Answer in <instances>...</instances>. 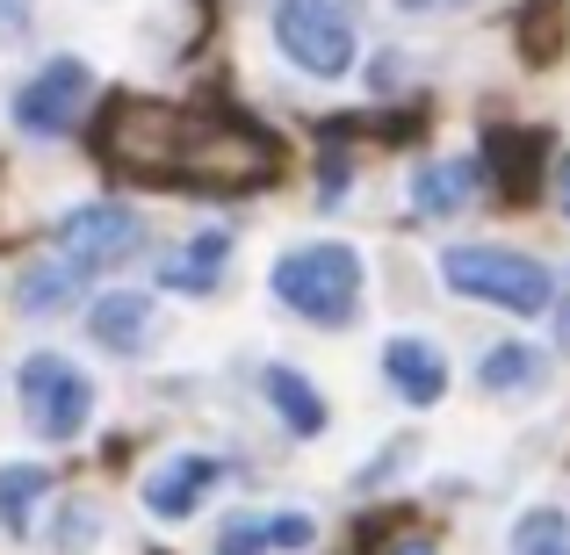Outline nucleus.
<instances>
[{
    "label": "nucleus",
    "instance_id": "a211bd4d",
    "mask_svg": "<svg viewBox=\"0 0 570 555\" xmlns=\"http://www.w3.org/2000/svg\"><path fill=\"white\" fill-rule=\"evenodd\" d=\"M484 389H542V354L534 347H491L484 368H476Z\"/></svg>",
    "mask_w": 570,
    "mask_h": 555
},
{
    "label": "nucleus",
    "instance_id": "dca6fc26",
    "mask_svg": "<svg viewBox=\"0 0 570 555\" xmlns=\"http://www.w3.org/2000/svg\"><path fill=\"white\" fill-rule=\"evenodd\" d=\"M261 389H267V404L289 418V433H304V440H318V433H325V397H318V389H311L296 368H267Z\"/></svg>",
    "mask_w": 570,
    "mask_h": 555
},
{
    "label": "nucleus",
    "instance_id": "2eb2a0df",
    "mask_svg": "<svg viewBox=\"0 0 570 555\" xmlns=\"http://www.w3.org/2000/svg\"><path fill=\"white\" fill-rule=\"evenodd\" d=\"M72 296H80V267H72V260H37L22 281H14V304H22V318H58Z\"/></svg>",
    "mask_w": 570,
    "mask_h": 555
},
{
    "label": "nucleus",
    "instance_id": "0eeeda50",
    "mask_svg": "<svg viewBox=\"0 0 570 555\" xmlns=\"http://www.w3.org/2000/svg\"><path fill=\"white\" fill-rule=\"evenodd\" d=\"M87 95H95V72H87L80 58H51L37 80H22V95H14V123H22L29 138H58V130L80 123Z\"/></svg>",
    "mask_w": 570,
    "mask_h": 555
},
{
    "label": "nucleus",
    "instance_id": "b1692460",
    "mask_svg": "<svg viewBox=\"0 0 570 555\" xmlns=\"http://www.w3.org/2000/svg\"><path fill=\"white\" fill-rule=\"evenodd\" d=\"M404 8H426V0H404Z\"/></svg>",
    "mask_w": 570,
    "mask_h": 555
},
{
    "label": "nucleus",
    "instance_id": "1a4fd4ad",
    "mask_svg": "<svg viewBox=\"0 0 570 555\" xmlns=\"http://www.w3.org/2000/svg\"><path fill=\"white\" fill-rule=\"evenodd\" d=\"M542 159H549L542 130H491L484 138V174L499 181L505 202H534L542 195Z\"/></svg>",
    "mask_w": 570,
    "mask_h": 555
},
{
    "label": "nucleus",
    "instance_id": "20e7f679",
    "mask_svg": "<svg viewBox=\"0 0 570 555\" xmlns=\"http://www.w3.org/2000/svg\"><path fill=\"white\" fill-rule=\"evenodd\" d=\"M275 43L311 80H347L362 58V0H275Z\"/></svg>",
    "mask_w": 570,
    "mask_h": 555
},
{
    "label": "nucleus",
    "instance_id": "f257e3e1",
    "mask_svg": "<svg viewBox=\"0 0 570 555\" xmlns=\"http://www.w3.org/2000/svg\"><path fill=\"white\" fill-rule=\"evenodd\" d=\"M101 167L138 188H188V195H253L282 174V145L261 123L224 109H174V101H116L95 138Z\"/></svg>",
    "mask_w": 570,
    "mask_h": 555
},
{
    "label": "nucleus",
    "instance_id": "6e6552de",
    "mask_svg": "<svg viewBox=\"0 0 570 555\" xmlns=\"http://www.w3.org/2000/svg\"><path fill=\"white\" fill-rule=\"evenodd\" d=\"M217 484H224L217 455H167L153 476H145V513H153V519H188Z\"/></svg>",
    "mask_w": 570,
    "mask_h": 555
},
{
    "label": "nucleus",
    "instance_id": "f8f14e48",
    "mask_svg": "<svg viewBox=\"0 0 570 555\" xmlns=\"http://www.w3.org/2000/svg\"><path fill=\"white\" fill-rule=\"evenodd\" d=\"M224 260H232V238L224 231H195L174 260H159V281H167L174 296H203V289H217Z\"/></svg>",
    "mask_w": 570,
    "mask_h": 555
},
{
    "label": "nucleus",
    "instance_id": "6ab92c4d",
    "mask_svg": "<svg viewBox=\"0 0 570 555\" xmlns=\"http://www.w3.org/2000/svg\"><path fill=\"white\" fill-rule=\"evenodd\" d=\"M513 542H520V555H570V519L557 505H534V513H520Z\"/></svg>",
    "mask_w": 570,
    "mask_h": 555
},
{
    "label": "nucleus",
    "instance_id": "5701e85b",
    "mask_svg": "<svg viewBox=\"0 0 570 555\" xmlns=\"http://www.w3.org/2000/svg\"><path fill=\"white\" fill-rule=\"evenodd\" d=\"M397 555H433V548H426V542H404V548H397Z\"/></svg>",
    "mask_w": 570,
    "mask_h": 555
},
{
    "label": "nucleus",
    "instance_id": "f03ea898",
    "mask_svg": "<svg viewBox=\"0 0 570 555\" xmlns=\"http://www.w3.org/2000/svg\"><path fill=\"white\" fill-rule=\"evenodd\" d=\"M441 281L455 296H476V304L520 310V318H542L549 296H557V275H549L534 252H513V246H448Z\"/></svg>",
    "mask_w": 570,
    "mask_h": 555
},
{
    "label": "nucleus",
    "instance_id": "4be33fe9",
    "mask_svg": "<svg viewBox=\"0 0 570 555\" xmlns=\"http://www.w3.org/2000/svg\"><path fill=\"white\" fill-rule=\"evenodd\" d=\"M557 188H563V217H570V159H563V174H557Z\"/></svg>",
    "mask_w": 570,
    "mask_h": 555
},
{
    "label": "nucleus",
    "instance_id": "9d476101",
    "mask_svg": "<svg viewBox=\"0 0 570 555\" xmlns=\"http://www.w3.org/2000/svg\"><path fill=\"white\" fill-rule=\"evenodd\" d=\"M476 188H484V167H476V159H433L412 181V209L419 217H455V209L476 202Z\"/></svg>",
    "mask_w": 570,
    "mask_h": 555
},
{
    "label": "nucleus",
    "instance_id": "9b49d317",
    "mask_svg": "<svg viewBox=\"0 0 570 555\" xmlns=\"http://www.w3.org/2000/svg\"><path fill=\"white\" fill-rule=\"evenodd\" d=\"M383 368H390V389H397L404 404H441L448 397L441 347H426V339H390V347H383Z\"/></svg>",
    "mask_w": 570,
    "mask_h": 555
},
{
    "label": "nucleus",
    "instance_id": "39448f33",
    "mask_svg": "<svg viewBox=\"0 0 570 555\" xmlns=\"http://www.w3.org/2000/svg\"><path fill=\"white\" fill-rule=\"evenodd\" d=\"M22 412L43 440H80L95 418V383L66 354H29L22 361Z\"/></svg>",
    "mask_w": 570,
    "mask_h": 555
},
{
    "label": "nucleus",
    "instance_id": "aec40b11",
    "mask_svg": "<svg viewBox=\"0 0 570 555\" xmlns=\"http://www.w3.org/2000/svg\"><path fill=\"white\" fill-rule=\"evenodd\" d=\"M275 548V513L267 519H232V527L217 534V555H267Z\"/></svg>",
    "mask_w": 570,
    "mask_h": 555
},
{
    "label": "nucleus",
    "instance_id": "f3484780",
    "mask_svg": "<svg viewBox=\"0 0 570 555\" xmlns=\"http://www.w3.org/2000/svg\"><path fill=\"white\" fill-rule=\"evenodd\" d=\"M51 498V469H37V462H8L0 469V527L8 534H29V513Z\"/></svg>",
    "mask_w": 570,
    "mask_h": 555
},
{
    "label": "nucleus",
    "instance_id": "412c9836",
    "mask_svg": "<svg viewBox=\"0 0 570 555\" xmlns=\"http://www.w3.org/2000/svg\"><path fill=\"white\" fill-rule=\"evenodd\" d=\"M29 37V0H0V43H22Z\"/></svg>",
    "mask_w": 570,
    "mask_h": 555
},
{
    "label": "nucleus",
    "instance_id": "423d86ee",
    "mask_svg": "<svg viewBox=\"0 0 570 555\" xmlns=\"http://www.w3.org/2000/svg\"><path fill=\"white\" fill-rule=\"evenodd\" d=\"M145 246V217L124 202H80L58 217V252H66L80 275H101V267H124L130 252Z\"/></svg>",
    "mask_w": 570,
    "mask_h": 555
},
{
    "label": "nucleus",
    "instance_id": "ddd939ff",
    "mask_svg": "<svg viewBox=\"0 0 570 555\" xmlns=\"http://www.w3.org/2000/svg\"><path fill=\"white\" fill-rule=\"evenodd\" d=\"M87 333L109 354H138L145 333H153V304H145V296H101V304L87 310Z\"/></svg>",
    "mask_w": 570,
    "mask_h": 555
},
{
    "label": "nucleus",
    "instance_id": "4468645a",
    "mask_svg": "<svg viewBox=\"0 0 570 555\" xmlns=\"http://www.w3.org/2000/svg\"><path fill=\"white\" fill-rule=\"evenodd\" d=\"M570 43V0H520V58L557 66Z\"/></svg>",
    "mask_w": 570,
    "mask_h": 555
},
{
    "label": "nucleus",
    "instance_id": "7ed1b4c3",
    "mask_svg": "<svg viewBox=\"0 0 570 555\" xmlns=\"http://www.w3.org/2000/svg\"><path fill=\"white\" fill-rule=\"evenodd\" d=\"M275 296L296 310V318H311V325H354V304H362V281H368V267H362V252L354 246H296V252H282L275 260Z\"/></svg>",
    "mask_w": 570,
    "mask_h": 555
}]
</instances>
